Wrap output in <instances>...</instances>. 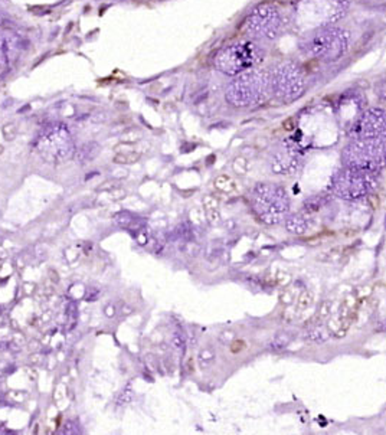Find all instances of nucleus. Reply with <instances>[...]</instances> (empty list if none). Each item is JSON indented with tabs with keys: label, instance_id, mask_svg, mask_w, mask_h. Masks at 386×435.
Masks as SVG:
<instances>
[{
	"label": "nucleus",
	"instance_id": "nucleus-2",
	"mask_svg": "<svg viewBox=\"0 0 386 435\" xmlns=\"http://www.w3.org/2000/svg\"><path fill=\"white\" fill-rule=\"evenodd\" d=\"M265 49L261 42L254 39H241L220 48L213 55V67L220 74L236 76L245 71L259 67L265 59Z\"/></svg>",
	"mask_w": 386,
	"mask_h": 435
},
{
	"label": "nucleus",
	"instance_id": "nucleus-28",
	"mask_svg": "<svg viewBox=\"0 0 386 435\" xmlns=\"http://www.w3.org/2000/svg\"><path fill=\"white\" fill-rule=\"evenodd\" d=\"M42 356H39V355H32L31 356V363L32 365H40L42 363Z\"/></svg>",
	"mask_w": 386,
	"mask_h": 435
},
{
	"label": "nucleus",
	"instance_id": "nucleus-5",
	"mask_svg": "<svg viewBox=\"0 0 386 435\" xmlns=\"http://www.w3.org/2000/svg\"><path fill=\"white\" fill-rule=\"evenodd\" d=\"M348 9V0H298L294 12L298 25L311 32L334 26L344 17Z\"/></svg>",
	"mask_w": 386,
	"mask_h": 435
},
{
	"label": "nucleus",
	"instance_id": "nucleus-29",
	"mask_svg": "<svg viewBox=\"0 0 386 435\" xmlns=\"http://www.w3.org/2000/svg\"><path fill=\"white\" fill-rule=\"evenodd\" d=\"M106 314L108 316V317H113L114 314H115V308H114L113 305H108V307H107Z\"/></svg>",
	"mask_w": 386,
	"mask_h": 435
},
{
	"label": "nucleus",
	"instance_id": "nucleus-30",
	"mask_svg": "<svg viewBox=\"0 0 386 435\" xmlns=\"http://www.w3.org/2000/svg\"><path fill=\"white\" fill-rule=\"evenodd\" d=\"M6 258H8V251H6V250L0 245V261L6 260Z\"/></svg>",
	"mask_w": 386,
	"mask_h": 435
},
{
	"label": "nucleus",
	"instance_id": "nucleus-18",
	"mask_svg": "<svg viewBox=\"0 0 386 435\" xmlns=\"http://www.w3.org/2000/svg\"><path fill=\"white\" fill-rule=\"evenodd\" d=\"M313 303H314V294L311 291H304L303 294L298 297V300H297V307L300 310H307L309 307H311Z\"/></svg>",
	"mask_w": 386,
	"mask_h": 435
},
{
	"label": "nucleus",
	"instance_id": "nucleus-7",
	"mask_svg": "<svg viewBox=\"0 0 386 435\" xmlns=\"http://www.w3.org/2000/svg\"><path fill=\"white\" fill-rule=\"evenodd\" d=\"M307 84V74L298 62H281L273 71V94L282 102H293L303 97Z\"/></svg>",
	"mask_w": 386,
	"mask_h": 435
},
{
	"label": "nucleus",
	"instance_id": "nucleus-23",
	"mask_svg": "<svg viewBox=\"0 0 386 435\" xmlns=\"http://www.w3.org/2000/svg\"><path fill=\"white\" fill-rule=\"evenodd\" d=\"M287 344H288L287 337L277 336L275 339H274V342H273V349H275V350H280V349H284Z\"/></svg>",
	"mask_w": 386,
	"mask_h": 435
},
{
	"label": "nucleus",
	"instance_id": "nucleus-20",
	"mask_svg": "<svg viewBox=\"0 0 386 435\" xmlns=\"http://www.w3.org/2000/svg\"><path fill=\"white\" fill-rule=\"evenodd\" d=\"M213 360H215L213 351H211L209 349H205V350L200 351V355H199V365H200L202 369L208 367L209 365H212Z\"/></svg>",
	"mask_w": 386,
	"mask_h": 435
},
{
	"label": "nucleus",
	"instance_id": "nucleus-21",
	"mask_svg": "<svg viewBox=\"0 0 386 435\" xmlns=\"http://www.w3.org/2000/svg\"><path fill=\"white\" fill-rule=\"evenodd\" d=\"M204 206H205V212L208 211H219V200L215 198V196H205L204 199Z\"/></svg>",
	"mask_w": 386,
	"mask_h": 435
},
{
	"label": "nucleus",
	"instance_id": "nucleus-25",
	"mask_svg": "<svg viewBox=\"0 0 386 435\" xmlns=\"http://www.w3.org/2000/svg\"><path fill=\"white\" fill-rule=\"evenodd\" d=\"M172 344H173L174 349H183L185 346V337L180 335V333H174V336L172 337Z\"/></svg>",
	"mask_w": 386,
	"mask_h": 435
},
{
	"label": "nucleus",
	"instance_id": "nucleus-15",
	"mask_svg": "<svg viewBox=\"0 0 386 435\" xmlns=\"http://www.w3.org/2000/svg\"><path fill=\"white\" fill-rule=\"evenodd\" d=\"M140 160V153L138 152H127V153H115L113 157L114 163L117 164H133Z\"/></svg>",
	"mask_w": 386,
	"mask_h": 435
},
{
	"label": "nucleus",
	"instance_id": "nucleus-4",
	"mask_svg": "<svg viewBox=\"0 0 386 435\" xmlns=\"http://www.w3.org/2000/svg\"><path fill=\"white\" fill-rule=\"evenodd\" d=\"M286 29V15L282 9L273 2L259 3L245 16L243 33L258 42H270L281 36Z\"/></svg>",
	"mask_w": 386,
	"mask_h": 435
},
{
	"label": "nucleus",
	"instance_id": "nucleus-3",
	"mask_svg": "<svg viewBox=\"0 0 386 435\" xmlns=\"http://www.w3.org/2000/svg\"><path fill=\"white\" fill-rule=\"evenodd\" d=\"M349 33L339 26H326L311 31L300 44L307 58L320 62H337L348 54Z\"/></svg>",
	"mask_w": 386,
	"mask_h": 435
},
{
	"label": "nucleus",
	"instance_id": "nucleus-17",
	"mask_svg": "<svg viewBox=\"0 0 386 435\" xmlns=\"http://www.w3.org/2000/svg\"><path fill=\"white\" fill-rule=\"evenodd\" d=\"M307 337L313 342L320 343V342H324L326 339L329 337V332L324 327H314L307 332Z\"/></svg>",
	"mask_w": 386,
	"mask_h": 435
},
{
	"label": "nucleus",
	"instance_id": "nucleus-26",
	"mask_svg": "<svg viewBox=\"0 0 386 435\" xmlns=\"http://www.w3.org/2000/svg\"><path fill=\"white\" fill-rule=\"evenodd\" d=\"M245 349V342L243 340H235L234 343L231 344V350L232 353H239Z\"/></svg>",
	"mask_w": 386,
	"mask_h": 435
},
{
	"label": "nucleus",
	"instance_id": "nucleus-6",
	"mask_svg": "<svg viewBox=\"0 0 386 435\" xmlns=\"http://www.w3.org/2000/svg\"><path fill=\"white\" fill-rule=\"evenodd\" d=\"M341 157L349 169L378 173L386 166V140L353 138L344 147Z\"/></svg>",
	"mask_w": 386,
	"mask_h": 435
},
{
	"label": "nucleus",
	"instance_id": "nucleus-10",
	"mask_svg": "<svg viewBox=\"0 0 386 435\" xmlns=\"http://www.w3.org/2000/svg\"><path fill=\"white\" fill-rule=\"evenodd\" d=\"M376 184V173L349 169L336 177L333 184L334 192L341 198H360L372 191Z\"/></svg>",
	"mask_w": 386,
	"mask_h": 435
},
{
	"label": "nucleus",
	"instance_id": "nucleus-31",
	"mask_svg": "<svg viewBox=\"0 0 386 435\" xmlns=\"http://www.w3.org/2000/svg\"><path fill=\"white\" fill-rule=\"evenodd\" d=\"M0 153H2V147H0Z\"/></svg>",
	"mask_w": 386,
	"mask_h": 435
},
{
	"label": "nucleus",
	"instance_id": "nucleus-12",
	"mask_svg": "<svg viewBox=\"0 0 386 435\" xmlns=\"http://www.w3.org/2000/svg\"><path fill=\"white\" fill-rule=\"evenodd\" d=\"M298 157L291 150L277 152L270 160V169L274 175H293L298 169Z\"/></svg>",
	"mask_w": 386,
	"mask_h": 435
},
{
	"label": "nucleus",
	"instance_id": "nucleus-11",
	"mask_svg": "<svg viewBox=\"0 0 386 435\" xmlns=\"http://www.w3.org/2000/svg\"><path fill=\"white\" fill-rule=\"evenodd\" d=\"M353 138H386V111L369 108L357 117L352 127Z\"/></svg>",
	"mask_w": 386,
	"mask_h": 435
},
{
	"label": "nucleus",
	"instance_id": "nucleus-8",
	"mask_svg": "<svg viewBox=\"0 0 386 435\" xmlns=\"http://www.w3.org/2000/svg\"><path fill=\"white\" fill-rule=\"evenodd\" d=\"M36 149L40 156L49 161L68 160L75 152L68 129L62 124L46 127L36 138Z\"/></svg>",
	"mask_w": 386,
	"mask_h": 435
},
{
	"label": "nucleus",
	"instance_id": "nucleus-27",
	"mask_svg": "<svg viewBox=\"0 0 386 435\" xmlns=\"http://www.w3.org/2000/svg\"><path fill=\"white\" fill-rule=\"evenodd\" d=\"M137 242L140 245H144L146 242H147V235L144 234V232H140V234H137Z\"/></svg>",
	"mask_w": 386,
	"mask_h": 435
},
{
	"label": "nucleus",
	"instance_id": "nucleus-22",
	"mask_svg": "<svg viewBox=\"0 0 386 435\" xmlns=\"http://www.w3.org/2000/svg\"><path fill=\"white\" fill-rule=\"evenodd\" d=\"M3 136L6 140H13L16 137V127L13 124H6L3 127Z\"/></svg>",
	"mask_w": 386,
	"mask_h": 435
},
{
	"label": "nucleus",
	"instance_id": "nucleus-1",
	"mask_svg": "<svg viewBox=\"0 0 386 435\" xmlns=\"http://www.w3.org/2000/svg\"><path fill=\"white\" fill-rule=\"evenodd\" d=\"M273 94V72L267 68H252L234 76L225 92L234 107H254L262 104Z\"/></svg>",
	"mask_w": 386,
	"mask_h": 435
},
{
	"label": "nucleus",
	"instance_id": "nucleus-9",
	"mask_svg": "<svg viewBox=\"0 0 386 435\" xmlns=\"http://www.w3.org/2000/svg\"><path fill=\"white\" fill-rule=\"evenodd\" d=\"M254 205L261 221L270 225L278 223L280 215L288 208L287 192L278 186L258 183L254 189Z\"/></svg>",
	"mask_w": 386,
	"mask_h": 435
},
{
	"label": "nucleus",
	"instance_id": "nucleus-16",
	"mask_svg": "<svg viewBox=\"0 0 386 435\" xmlns=\"http://www.w3.org/2000/svg\"><path fill=\"white\" fill-rule=\"evenodd\" d=\"M114 219H115V222L120 225V226H123V228H134V225H136L137 219L133 216L131 214H129V212H120V214H117L115 216H114ZM136 228H140V226H137Z\"/></svg>",
	"mask_w": 386,
	"mask_h": 435
},
{
	"label": "nucleus",
	"instance_id": "nucleus-13",
	"mask_svg": "<svg viewBox=\"0 0 386 435\" xmlns=\"http://www.w3.org/2000/svg\"><path fill=\"white\" fill-rule=\"evenodd\" d=\"M286 228H287L288 232L291 234H295V235H303L307 232L309 229V221L306 216H291L290 219H287L286 222Z\"/></svg>",
	"mask_w": 386,
	"mask_h": 435
},
{
	"label": "nucleus",
	"instance_id": "nucleus-24",
	"mask_svg": "<svg viewBox=\"0 0 386 435\" xmlns=\"http://www.w3.org/2000/svg\"><path fill=\"white\" fill-rule=\"evenodd\" d=\"M375 94H376V97H378L380 101L386 102V81H382V82L376 87Z\"/></svg>",
	"mask_w": 386,
	"mask_h": 435
},
{
	"label": "nucleus",
	"instance_id": "nucleus-14",
	"mask_svg": "<svg viewBox=\"0 0 386 435\" xmlns=\"http://www.w3.org/2000/svg\"><path fill=\"white\" fill-rule=\"evenodd\" d=\"M215 188L219 192H222V193H228V195L238 191V184L229 176H219L215 180Z\"/></svg>",
	"mask_w": 386,
	"mask_h": 435
},
{
	"label": "nucleus",
	"instance_id": "nucleus-19",
	"mask_svg": "<svg viewBox=\"0 0 386 435\" xmlns=\"http://www.w3.org/2000/svg\"><path fill=\"white\" fill-rule=\"evenodd\" d=\"M332 301H329V300H326V301H323L321 304H320V307H318L317 313H316V320L317 321H321L324 320L326 317H329L330 316V313H332Z\"/></svg>",
	"mask_w": 386,
	"mask_h": 435
}]
</instances>
